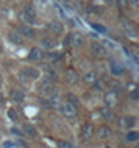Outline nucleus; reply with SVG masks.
Returning <instances> with one entry per match:
<instances>
[{
    "label": "nucleus",
    "mask_w": 139,
    "mask_h": 148,
    "mask_svg": "<svg viewBox=\"0 0 139 148\" xmlns=\"http://www.w3.org/2000/svg\"><path fill=\"white\" fill-rule=\"evenodd\" d=\"M28 58L31 59V61H39V59L44 58V51H42V49H38V47H34V49H31Z\"/></svg>",
    "instance_id": "obj_11"
},
{
    "label": "nucleus",
    "mask_w": 139,
    "mask_h": 148,
    "mask_svg": "<svg viewBox=\"0 0 139 148\" xmlns=\"http://www.w3.org/2000/svg\"><path fill=\"white\" fill-rule=\"evenodd\" d=\"M17 30H19V33H21V36H23V38H27V39H34L36 38V31L28 25H19Z\"/></svg>",
    "instance_id": "obj_3"
},
{
    "label": "nucleus",
    "mask_w": 139,
    "mask_h": 148,
    "mask_svg": "<svg viewBox=\"0 0 139 148\" xmlns=\"http://www.w3.org/2000/svg\"><path fill=\"white\" fill-rule=\"evenodd\" d=\"M23 73H25L27 77H30L31 79H38L39 77H41L39 70L34 69V67H25V69H23Z\"/></svg>",
    "instance_id": "obj_14"
},
{
    "label": "nucleus",
    "mask_w": 139,
    "mask_h": 148,
    "mask_svg": "<svg viewBox=\"0 0 139 148\" xmlns=\"http://www.w3.org/2000/svg\"><path fill=\"white\" fill-rule=\"evenodd\" d=\"M11 100L16 103H22L23 101V94L21 90H17V89H14V90H11Z\"/></svg>",
    "instance_id": "obj_17"
},
{
    "label": "nucleus",
    "mask_w": 139,
    "mask_h": 148,
    "mask_svg": "<svg viewBox=\"0 0 139 148\" xmlns=\"http://www.w3.org/2000/svg\"><path fill=\"white\" fill-rule=\"evenodd\" d=\"M8 38H10V41L13 42V44H17V45H19V44H22L21 36H19V34H16V33H10V34H8Z\"/></svg>",
    "instance_id": "obj_21"
},
{
    "label": "nucleus",
    "mask_w": 139,
    "mask_h": 148,
    "mask_svg": "<svg viewBox=\"0 0 139 148\" xmlns=\"http://www.w3.org/2000/svg\"><path fill=\"white\" fill-rule=\"evenodd\" d=\"M23 13H25V19L28 22H34V21H36V10H34L33 5H27L25 10H23Z\"/></svg>",
    "instance_id": "obj_9"
},
{
    "label": "nucleus",
    "mask_w": 139,
    "mask_h": 148,
    "mask_svg": "<svg viewBox=\"0 0 139 148\" xmlns=\"http://www.w3.org/2000/svg\"><path fill=\"white\" fill-rule=\"evenodd\" d=\"M119 148H127V147H119Z\"/></svg>",
    "instance_id": "obj_28"
},
{
    "label": "nucleus",
    "mask_w": 139,
    "mask_h": 148,
    "mask_svg": "<svg viewBox=\"0 0 139 148\" xmlns=\"http://www.w3.org/2000/svg\"><path fill=\"white\" fill-rule=\"evenodd\" d=\"M105 103H106V106H108V108L116 106L117 103H119V97H117V94H114V90H113V92H108V94L105 95Z\"/></svg>",
    "instance_id": "obj_6"
},
{
    "label": "nucleus",
    "mask_w": 139,
    "mask_h": 148,
    "mask_svg": "<svg viewBox=\"0 0 139 148\" xmlns=\"http://www.w3.org/2000/svg\"><path fill=\"white\" fill-rule=\"evenodd\" d=\"M47 28L55 34H63V31H64V27H63V23H59V22H50L49 25H47Z\"/></svg>",
    "instance_id": "obj_10"
},
{
    "label": "nucleus",
    "mask_w": 139,
    "mask_h": 148,
    "mask_svg": "<svg viewBox=\"0 0 139 148\" xmlns=\"http://www.w3.org/2000/svg\"><path fill=\"white\" fill-rule=\"evenodd\" d=\"M83 79H85L86 84H95V83L98 81V77L95 72H86L85 77H83Z\"/></svg>",
    "instance_id": "obj_13"
},
{
    "label": "nucleus",
    "mask_w": 139,
    "mask_h": 148,
    "mask_svg": "<svg viewBox=\"0 0 139 148\" xmlns=\"http://www.w3.org/2000/svg\"><path fill=\"white\" fill-rule=\"evenodd\" d=\"M42 47H44V49H47V50H52L55 47V41L52 38H42Z\"/></svg>",
    "instance_id": "obj_19"
},
{
    "label": "nucleus",
    "mask_w": 139,
    "mask_h": 148,
    "mask_svg": "<svg viewBox=\"0 0 139 148\" xmlns=\"http://www.w3.org/2000/svg\"><path fill=\"white\" fill-rule=\"evenodd\" d=\"M3 103V95H2V92H0V105Z\"/></svg>",
    "instance_id": "obj_26"
},
{
    "label": "nucleus",
    "mask_w": 139,
    "mask_h": 148,
    "mask_svg": "<svg viewBox=\"0 0 139 148\" xmlns=\"http://www.w3.org/2000/svg\"><path fill=\"white\" fill-rule=\"evenodd\" d=\"M134 123H136V120H134V117H122L120 120H119V126L120 128H133Z\"/></svg>",
    "instance_id": "obj_12"
},
{
    "label": "nucleus",
    "mask_w": 139,
    "mask_h": 148,
    "mask_svg": "<svg viewBox=\"0 0 139 148\" xmlns=\"http://www.w3.org/2000/svg\"><path fill=\"white\" fill-rule=\"evenodd\" d=\"M92 136H94V126L91 125V123H85V125L81 126V137L88 140Z\"/></svg>",
    "instance_id": "obj_8"
},
{
    "label": "nucleus",
    "mask_w": 139,
    "mask_h": 148,
    "mask_svg": "<svg viewBox=\"0 0 139 148\" xmlns=\"http://www.w3.org/2000/svg\"><path fill=\"white\" fill-rule=\"evenodd\" d=\"M63 2H69V0H63Z\"/></svg>",
    "instance_id": "obj_29"
},
{
    "label": "nucleus",
    "mask_w": 139,
    "mask_h": 148,
    "mask_svg": "<svg viewBox=\"0 0 139 148\" xmlns=\"http://www.w3.org/2000/svg\"><path fill=\"white\" fill-rule=\"evenodd\" d=\"M61 111H63V114L69 119H72L77 115V108H75V105H72V103H64V105L61 106Z\"/></svg>",
    "instance_id": "obj_4"
},
{
    "label": "nucleus",
    "mask_w": 139,
    "mask_h": 148,
    "mask_svg": "<svg viewBox=\"0 0 139 148\" xmlns=\"http://www.w3.org/2000/svg\"><path fill=\"white\" fill-rule=\"evenodd\" d=\"M41 3H44V5H45V3H47V0H41Z\"/></svg>",
    "instance_id": "obj_27"
},
{
    "label": "nucleus",
    "mask_w": 139,
    "mask_h": 148,
    "mask_svg": "<svg viewBox=\"0 0 139 148\" xmlns=\"http://www.w3.org/2000/svg\"><path fill=\"white\" fill-rule=\"evenodd\" d=\"M95 134H97V137L98 139H108V137H111L113 136V131H111V128L109 126H98L97 128V131H94Z\"/></svg>",
    "instance_id": "obj_5"
},
{
    "label": "nucleus",
    "mask_w": 139,
    "mask_h": 148,
    "mask_svg": "<svg viewBox=\"0 0 139 148\" xmlns=\"http://www.w3.org/2000/svg\"><path fill=\"white\" fill-rule=\"evenodd\" d=\"M91 50H92L94 56H97V58H105L106 56V49L100 42H92L91 44Z\"/></svg>",
    "instance_id": "obj_2"
},
{
    "label": "nucleus",
    "mask_w": 139,
    "mask_h": 148,
    "mask_svg": "<svg viewBox=\"0 0 139 148\" xmlns=\"http://www.w3.org/2000/svg\"><path fill=\"white\" fill-rule=\"evenodd\" d=\"M39 90H41V94L50 97V95H53V92H55V84L50 81V79H44V81L39 84Z\"/></svg>",
    "instance_id": "obj_1"
},
{
    "label": "nucleus",
    "mask_w": 139,
    "mask_h": 148,
    "mask_svg": "<svg viewBox=\"0 0 139 148\" xmlns=\"http://www.w3.org/2000/svg\"><path fill=\"white\" fill-rule=\"evenodd\" d=\"M8 114H10V119L11 120H17V117H19L17 112H16L14 109H10V111H8Z\"/></svg>",
    "instance_id": "obj_22"
},
{
    "label": "nucleus",
    "mask_w": 139,
    "mask_h": 148,
    "mask_svg": "<svg viewBox=\"0 0 139 148\" xmlns=\"http://www.w3.org/2000/svg\"><path fill=\"white\" fill-rule=\"evenodd\" d=\"M138 137H139L138 131H130V133L127 134V142H136Z\"/></svg>",
    "instance_id": "obj_20"
},
{
    "label": "nucleus",
    "mask_w": 139,
    "mask_h": 148,
    "mask_svg": "<svg viewBox=\"0 0 139 148\" xmlns=\"http://www.w3.org/2000/svg\"><path fill=\"white\" fill-rule=\"evenodd\" d=\"M70 44H72L74 47H83L85 45V38H83V34L80 33H74V34H70Z\"/></svg>",
    "instance_id": "obj_7"
},
{
    "label": "nucleus",
    "mask_w": 139,
    "mask_h": 148,
    "mask_svg": "<svg viewBox=\"0 0 139 148\" xmlns=\"http://www.w3.org/2000/svg\"><path fill=\"white\" fill-rule=\"evenodd\" d=\"M109 70L113 75H120L122 73V67L119 66L116 61H109Z\"/></svg>",
    "instance_id": "obj_18"
},
{
    "label": "nucleus",
    "mask_w": 139,
    "mask_h": 148,
    "mask_svg": "<svg viewBox=\"0 0 139 148\" xmlns=\"http://www.w3.org/2000/svg\"><path fill=\"white\" fill-rule=\"evenodd\" d=\"M66 79H67L69 83H77V81H78V75H77V72L72 70V69L66 70Z\"/></svg>",
    "instance_id": "obj_16"
},
{
    "label": "nucleus",
    "mask_w": 139,
    "mask_h": 148,
    "mask_svg": "<svg viewBox=\"0 0 139 148\" xmlns=\"http://www.w3.org/2000/svg\"><path fill=\"white\" fill-rule=\"evenodd\" d=\"M23 133L27 136H30V137H33V139L38 137V131L33 125H23Z\"/></svg>",
    "instance_id": "obj_15"
},
{
    "label": "nucleus",
    "mask_w": 139,
    "mask_h": 148,
    "mask_svg": "<svg viewBox=\"0 0 139 148\" xmlns=\"http://www.w3.org/2000/svg\"><path fill=\"white\" fill-rule=\"evenodd\" d=\"M94 28L97 30V31H102V33H105V31H106L105 27H103V25H98V23H94Z\"/></svg>",
    "instance_id": "obj_23"
},
{
    "label": "nucleus",
    "mask_w": 139,
    "mask_h": 148,
    "mask_svg": "<svg viewBox=\"0 0 139 148\" xmlns=\"http://www.w3.org/2000/svg\"><path fill=\"white\" fill-rule=\"evenodd\" d=\"M3 53V45H2V41H0V55Z\"/></svg>",
    "instance_id": "obj_25"
},
{
    "label": "nucleus",
    "mask_w": 139,
    "mask_h": 148,
    "mask_svg": "<svg viewBox=\"0 0 139 148\" xmlns=\"http://www.w3.org/2000/svg\"><path fill=\"white\" fill-rule=\"evenodd\" d=\"M5 148H16V145H13V143H10V142H6V143H5Z\"/></svg>",
    "instance_id": "obj_24"
}]
</instances>
